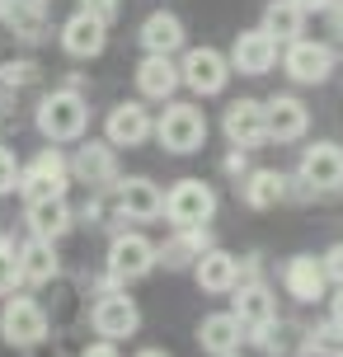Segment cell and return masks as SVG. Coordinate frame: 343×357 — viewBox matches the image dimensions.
Listing matches in <instances>:
<instances>
[{"label":"cell","instance_id":"d6986e66","mask_svg":"<svg viewBox=\"0 0 343 357\" xmlns=\"http://www.w3.org/2000/svg\"><path fill=\"white\" fill-rule=\"evenodd\" d=\"M179 89H183V80H179V61L174 56L146 52L137 61V99H146V104H169Z\"/></svg>","mask_w":343,"mask_h":357},{"label":"cell","instance_id":"6da1fadb","mask_svg":"<svg viewBox=\"0 0 343 357\" xmlns=\"http://www.w3.org/2000/svg\"><path fill=\"white\" fill-rule=\"evenodd\" d=\"M33 123H38V132H43V142L71 146L90 132V99L71 85H56L33 104Z\"/></svg>","mask_w":343,"mask_h":357},{"label":"cell","instance_id":"44dd1931","mask_svg":"<svg viewBox=\"0 0 343 357\" xmlns=\"http://www.w3.org/2000/svg\"><path fill=\"white\" fill-rule=\"evenodd\" d=\"M264 123H268V142H301L310 132V108L296 94H273V99H264Z\"/></svg>","mask_w":343,"mask_h":357},{"label":"cell","instance_id":"ab89813d","mask_svg":"<svg viewBox=\"0 0 343 357\" xmlns=\"http://www.w3.org/2000/svg\"><path fill=\"white\" fill-rule=\"evenodd\" d=\"M325 301H329V320H339V324H343V282H339V287H329Z\"/></svg>","mask_w":343,"mask_h":357},{"label":"cell","instance_id":"5bb4252c","mask_svg":"<svg viewBox=\"0 0 343 357\" xmlns=\"http://www.w3.org/2000/svg\"><path fill=\"white\" fill-rule=\"evenodd\" d=\"M231 71L235 75H268L277 66V56H282V43L259 24V29H245V33H235L231 43Z\"/></svg>","mask_w":343,"mask_h":357},{"label":"cell","instance_id":"4fadbf2b","mask_svg":"<svg viewBox=\"0 0 343 357\" xmlns=\"http://www.w3.org/2000/svg\"><path fill=\"white\" fill-rule=\"evenodd\" d=\"M104 137H109L118 151H137L155 137V113L146 108V99H118L104 118Z\"/></svg>","mask_w":343,"mask_h":357},{"label":"cell","instance_id":"9a60e30c","mask_svg":"<svg viewBox=\"0 0 343 357\" xmlns=\"http://www.w3.org/2000/svg\"><path fill=\"white\" fill-rule=\"evenodd\" d=\"M296 174L315 193H343V146L339 142H310L296 160Z\"/></svg>","mask_w":343,"mask_h":357},{"label":"cell","instance_id":"4316f807","mask_svg":"<svg viewBox=\"0 0 343 357\" xmlns=\"http://www.w3.org/2000/svg\"><path fill=\"white\" fill-rule=\"evenodd\" d=\"M19 273H24V287H47L61 278V254H56L52 240H24L19 245Z\"/></svg>","mask_w":343,"mask_h":357},{"label":"cell","instance_id":"7a4b0ae2","mask_svg":"<svg viewBox=\"0 0 343 357\" xmlns=\"http://www.w3.org/2000/svg\"><path fill=\"white\" fill-rule=\"evenodd\" d=\"M207 113H202L193 99H169L155 118V142L169 151V155H198L207 146Z\"/></svg>","mask_w":343,"mask_h":357},{"label":"cell","instance_id":"277c9868","mask_svg":"<svg viewBox=\"0 0 343 357\" xmlns=\"http://www.w3.org/2000/svg\"><path fill=\"white\" fill-rule=\"evenodd\" d=\"M71 155L61 151V146H43L33 160H24V169H19V197L24 202H43V197H66V188H71Z\"/></svg>","mask_w":343,"mask_h":357},{"label":"cell","instance_id":"83f0119b","mask_svg":"<svg viewBox=\"0 0 343 357\" xmlns=\"http://www.w3.org/2000/svg\"><path fill=\"white\" fill-rule=\"evenodd\" d=\"M0 24L19 38V43H47L52 29H47V10H33L24 0H0Z\"/></svg>","mask_w":343,"mask_h":357},{"label":"cell","instance_id":"52a82bcc","mask_svg":"<svg viewBox=\"0 0 343 357\" xmlns=\"http://www.w3.org/2000/svg\"><path fill=\"white\" fill-rule=\"evenodd\" d=\"M231 56L221 47H183L179 52V80L183 89H193L198 99H217L231 85Z\"/></svg>","mask_w":343,"mask_h":357},{"label":"cell","instance_id":"e0dca14e","mask_svg":"<svg viewBox=\"0 0 343 357\" xmlns=\"http://www.w3.org/2000/svg\"><path fill=\"white\" fill-rule=\"evenodd\" d=\"M212 245H217L212 240V226H169V235H165L155 250H160V268H169V273H193V264Z\"/></svg>","mask_w":343,"mask_h":357},{"label":"cell","instance_id":"1f68e13d","mask_svg":"<svg viewBox=\"0 0 343 357\" xmlns=\"http://www.w3.org/2000/svg\"><path fill=\"white\" fill-rule=\"evenodd\" d=\"M24 287V273H19V245L15 235H0V296H10Z\"/></svg>","mask_w":343,"mask_h":357},{"label":"cell","instance_id":"484cf974","mask_svg":"<svg viewBox=\"0 0 343 357\" xmlns=\"http://www.w3.org/2000/svg\"><path fill=\"white\" fill-rule=\"evenodd\" d=\"M193 282H198L207 296H231L235 282H240V259H235L231 250L212 245V250L193 264Z\"/></svg>","mask_w":343,"mask_h":357},{"label":"cell","instance_id":"d4e9b609","mask_svg":"<svg viewBox=\"0 0 343 357\" xmlns=\"http://www.w3.org/2000/svg\"><path fill=\"white\" fill-rule=\"evenodd\" d=\"M235 188H240V202L250 212H273L277 202H287V174H277V169H254L250 165L235 178Z\"/></svg>","mask_w":343,"mask_h":357},{"label":"cell","instance_id":"7c38bea8","mask_svg":"<svg viewBox=\"0 0 343 357\" xmlns=\"http://www.w3.org/2000/svg\"><path fill=\"white\" fill-rule=\"evenodd\" d=\"M217 216V188L202 178H179L165 193V221L169 226H207Z\"/></svg>","mask_w":343,"mask_h":357},{"label":"cell","instance_id":"9c48e42d","mask_svg":"<svg viewBox=\"0 0 343 357\" xmlns=\"http://www.w3.org/2000/svg\"><path fill=\"white\" fill-rule=\"evenodd\" d=\"M231 310H235V320L245 324V343L259 348L264 334H268V324L277 320V296H273V287L264 278H250V282H235Z\"/></svg>","mask_w":343,"mask_h":357},{"label":"cell","instance_id":"f35d334b","mask_svg":"<svg viewBox=\"0 0 343 357\" xmlns=\"http://www.w3.org/2000/svg\"><path fill=\"white\" fill-rule=\"evenodd\" d=\"M80 357H123V353H118V343H113V339H99V343H90Z\"/></svg>","mask_w":343,"mask_h":357},{"label":"cell","instance_id":"4dcf8cb0","mask_svg":"<svg viewBox=\"0 0 343 357\" xmlns=\"http://www.w3.org/2000/svg\"><path fill=\"white\" fill-rule=\"evenodd\" d=\"M306 353L310 357H343V324L325 320L315 329H306Z\"/></svg>","mask_w":343,"mask_h":357},{"label":"cell","instance_id":"ba28073f","mask_svg":"<svg viewBox=\"0 0 343 357\" xmlns=\"http://www.w3.org/2000/svg\"><path fill=\"white\" fill-rule=\"evenodd\" d=\"M118 146L104 137V142H94V137H80L75 142V155H71V178L85 188V193H109L113 183H118Z\"/></svg>","mask_w":343,"mask_h":357},{"label":"cell","instance_id":"f6af8a7d","mask_svg":"<svg viewBox=\"0 0 343 357\" xmlns=\"http://www.w3.org/2000/svg\"><path fill=\"white\" fill-rule=\"evenodd\" d=\"M231 357H240V353H231Z\"/></svg>","mask_w":343,"mask_h":357},{"label":"cell","instance_id":"8992f818","mask_svg":"<svg viewBox=\"0 0 343 357\" xmlns=\"http://www.w3.org/2000/svg\"><path fill=\"white\" fill-rule=\"evenodd\" d=\"M109 202H113V226L123 231L127 221H137V226H146V221H155V216H165V193L155 178L146 174H118V183L109 188Z\"/></svg>","mask_w":343,"mask_h":357},{"label":"cell","instance_id":"8fae6325","mask_svg":"<svg viewBox=\"0 0 343 357\" xmlns=\"http://www.w3.org/2000/svg\"><path fill=\"white\" fill-rule=\"evenodd\" d=\"M90 324H94L99 339L123 343V339H132V334L142 329V305L127 296V287H104V291L94 296V305H90Z\"/></svg>","mask_w":343,"mask_h":357},{"label":"cell","instance_id":"60d3db41","mask_svg":"<svg viewBox=\"0 0 343 357\" xmlns=\"http://www.w3.org/2000/svg\"><path fill=\"white\" fill-rule=\"evenodd\" d=\"M296 5H301L306 15H325V10H334L339 0H296Z\"/></svg>","mask_w":343,"mask_h":357},{"label":"cell","instance_id":"cb8c5ba5","mask_svg":"<svg viewBox=\"0 0 343 357\" xmlns=\"http://www.w3.org/2000/svg\"><path fill=\"white\" fill-rule=\"evenodd\" d=\"M198 348L207 357H231L245 348V324L235 320V310H212L198 320Z\"/></svg>","mask_w":343,"mask_h":357},{"label":"cell","instance_id":"7bdbcfd3","mask_svg":"<svg viewBox=\"0 0 343 357\" xmlns=\"http://www.w3.org/2000/svg\"><path fill=\"white\" fill-rule=\"evenodd\" d=\"M132 357H174V353H165V348H155V343H146V348H137Z\"/></svg>","mask_w":343,"mask_h":357},{"label":"cell","instance_id":"30bf717a","mask_svg":"<svg viewBox=\"0 0 343 357\" xmlns=\"http://www.w3.org/2000/svg\"><path fill=\"white\" fill-rule=\"evenodd\" d=\"M282 71L296 80V85H325L329 75L339 71V52H334V43H320V38H296L282 47Z\"/></svg>","mask_w":343,"mask_h":357},{"label":"cell","instance_id":"7402d4cb","mask_svg":"<svg viewBox=\"0 0 343 357\" xmlns=\"http://www.w3.org/2000/svg\"><path fill=\"white\" fill-rule=\"evenodd\" d=\"M282 287H287L291 301H301V305L325 301V296H329L325 264H320L315 254H291L287 264H282Z\"/></svg>","mask_w":343,"mask_h":357},{"label":"cell","instance_id":"d590c367","mask_svg":"<svg viewBox=\"0 0 343 357\" xmlns=\"http://www.w3.org/2000/svg\"><path fill=\"white\" fill-rule=\"evenodd\" d=\"M320 264H325L329 287H339V282H343V240H339V245H329V250L320 254Z\"/></svg>","mask_w":343,"mask_h":357},{"label":"cell","instance_id":"603a6c76","mask_svg":"<svg viewBox=\"0 0 343 357\" xmlns=\"http://www.w3.org/2000/svg\"><path fill=\"white\" fill-rule=\"evenodd\" d=\"M137 43H142V52L179 56L188 47V29H183V19L174 10H151L142 19V29H137Z\"/></svg>","mask_w":343,"mask_h":357},{"label":"cell","instance_id":"b9f144b4","mask_svg":"<svg viewBox=\"0 0 343 357\" xmlns=\"http://www.w3.org/2000/svg\"><path fill=\"white\" fill-rule=\"evenodd\" d=\"M10 104H15V89H5V85H0V118H10V113H15Z\"/></svg>","mask_w":343,"mask_h":357},{"label":"cell","instance_id":"ffe728a7","mask_svg":"<svg viewBox=\"0 0 343 357\" xmlns=\"http://www.w3.org/2000/svg\"><path fill=\"white\" fill-rule=\"evenodd\" d=\"M24 231L33 240H52L61 245L75 231V207L66 197H43V202H24Z\"/></svg>","mask_w":343,"mask_h":357},{"label":"cell","instance_id":"3957f363","mask_svg":"<svg viewBox=\"0 0 343 357\" xmlns=\"http://www.w3.org/2000/svg\"><path fill=\"white\" fill-rule=\"evenodd\" d=\"M160 268V250H155V240L142 231H113L109 240V254H104V273H109L118 287H132L142 282V278H151Z\"/></svg>","mask_w":343,"mask_h":357},{"label":"cell","instance_id":"e575fe53","mask_svg":"<svg viewBox=\"0 0 343 357\" xmlns=\"http://www.w3.org/2000/svg\"><path fill=\"white\" fill-rule=\"evenodd\" d=\"M80 10L85 15H94V19H104V24H118V15H123V0H80Z\"/></svg>","mask_w":343,"mask_h":357},{"label":"cell","instance_id":"5b68a950","mask_svg":"<svg viewBox=\"0 0 343 357\" xmlns=\"http://www.w3.org/2000/svg\"><path fill=\"white\" fill-rule=\"evenodd\" d=\"M47 329H52V320H47V305L38 296H24V287L5 296V305H0V339L10 348H43Z\"/></svg>","mask_w":343,"mask_h":357},{"label":"cell","instance_id":"8d00e7d4","mask_svg":"<svg viewBox=\"0 0 343 357\" xmlns=\"http://www.w3.org/2000/svg\"><path fill=\"white\" fill-rule=\"evenodd\" d=\"M310 197H320V193H315L301 174H287V202H310Z\"/></svg>","mask_w":343,"mask_h":357},{"label":"cell","instance_id":"74e56055","mask_svg":"<svg viewBox=\"0 0 343 357\" xmlns=\"http://www.w3.org/2000/svg\"><path fill=\"white\" fill-rule=\"evenodd\" d=\"M245 169H250V151H245V146H231V155H226V174H245Z\"/></svg>","mask_w":343,"mask_h":357},{"label":"cell","instance_id":"ac0fdd59","mask_svg":"<svg viewBox=\"0 0 343 357\" xmlns=\"http://www.w3.org/2000/svg\"><path fill=\"white\" fill-rule=\"evenodd\" d=\"M56 43H61V52L75 56V61H94V56H104V47H109V24L85 15V10H75V15L61 24Z\"/></svg>","mask_w":343,"mask_h":357},{"label":"cell","instance_id":"2e32d148","mask_svg":"<svg viewBox=\"0 0 343 357\" xmlns=\"http://www.w3.org/2000/svg\"><path fill=\"white\" fill-rule=\"evenodd\" d=\"M221 132L231 146H245V151H259L268 146V123H264V99H231L226 113H221Z\"/></svg>","mask_w":343,"mask_h":357},{"label":"cell","instance_id":"836d02e7","mask_svg":"<svg viewBox=\"0 0 343 357\" xmlns=\"http://www.w3.org/2000/svg\"><path fill=\"white\" fill-rule=\"evenodd\" d=\"M19 169H24V160H19L10 146H0V197L19 193Z\"/></svg>","mask_w":343,"mask_h":357},{"label":"cell","instance_id":"ee69618b","mask_svg":"<svg viewBox=\"0 0 343 357\" xmlns=\"http://www.w3.org/2000/svg\"><path fill=\"white\" fill-rule=\"evenodd\" d=\"M24 5H33V10H47V5H52V0H24Z\"/></svg>","mask_w":343,"mask_h":357},{"label":"cell","instance_id":"d6a6232c","mask_svg":"<svg viewBox=\"0 0 343 357\" xmlns=\"http://www.w3.org/2000/svg\"><path fill=\"white\" fill-rule=\"evenodd\" d=\"M109 216H113L109 193H90L80 207H75V226H109Z\"/></svg>","mask_w":343,"mask_h":357},{"label":"cell","instance_id":"f1b7e54d","mask_svg":"<svg viewBox=\"0 0 343 357\" xmlns=\"http://www.w3.org/2000/svg\"><path fill=\"white\" fill-rule=\"evenodd\" d=\"M306 19H310V15L296 5V0H268V5H264V29H268V33L277 38L282 47L306 33Z\"/></svg>","mask_w":343,"mask_h":357},{"label":"cell","instance_id":"f546056e","mask_svg":"<svg viewBox=\"0 0 343 357\" xmlns=\"http://www.w3.org/2000/svg\"><path fill=\"white\" fill-rule=\"evenodd\" d=\"M38 80H43V66H38L33 56H5V61H0V85L5 89H29V85H38Z\"/></svg>","mask_w":343,"mask_h":357}]
</instances>
